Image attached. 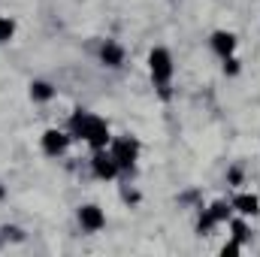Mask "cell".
I'll use <instances>...</instances> for the list:
<instances>
[{"instance_id":"obj_1","label":"cell","mask_w":260,"mask_h":257,"mask_svg":"<svg viewBox=\"0 0 260 257\" xmlns=\"http://www.w3.org/2000/svg\"><path fill=\"white\" fill-rule=\"evenodd\" d=\"M67 130H70V136H73V139L88 142V145H91V151L109 148V142H112L109 124H106L100 115L88 112V109H76V112L70 115V127H67Z\"/></svg>"},{"instance_id":"obj_2","label":"cell","mask_w":260,"mask_h":257,"mask_svg":"<svg viewBox=\"0 0 260 257\" xmlns=\"http://www.w3.org/2000/svg\"><path fill=\"white\" fill-rule=\"evenodd\" d=\"M148 73H151V82H154V88H157L160 100H170V97H173V91H170V82H173V73H176L170 49H164V46H154V49L148 52Z\"/></svg>"},{"instance_id":"obj_3","label":"cell","mask_w":260,"mask_h":257,"mask_svg":"<svg viewBox=\"0 0 260 257\" xmlns=\"http://www.w3.org/2000/svg\"><path fill=\"white\" fill-rule=\"evenodd\" d=\"M109 154L115 157L121 173H130L136 167V157H139V142L133 136H118V139L109 142Z\"/></svg>"},{"instance_id":"obj_4","label":"cell","mask_w":260,"mask_h":257,"mask_svg":"<svg viewBox=\"0 0 260 257\" xmlns=\"http://www.w3.org/2000/svg\"><path fill=\"white\" fill-rule=\"evenodd\" d=\"M70 142H73L70 130H58V127H49L43 136H40L43 154H49V157H61L67 148H70Z\"/></svg>"},{"instance_id":"obj_5","label":"cell","mask_w":260,"mask_h":257,"mask_svg":"<svg viewBox=\"0 0 260 257\" xmlns=\"http://www.w3.org/2000/svg\"><path fill=\"white\" fill-rule=\"evenodd\" d=\"M91 173H94V179H100V182H112V179H118V164H115V157L109 154V148H100V151H94V157H91Z\"/></svg>"},{"instance_id":"obj_6","label":"cell","mask_w":260,"mask_h":257,"mask_svg":"<svg viewBox=\"0 0 260 257\" xmlns=\"http://www.w3.org/2000/svg\"><path fill=\"white\" fill-rule=\"evenodd\" d=\"M79 224H82V230H88V233H100V230L106 227V215H103L100 206L85 203V206H79Z\"/></svg>"},{"instance_id":"obj_7","label":"cell","mask_w":260,"mask_h":257,"mask_svg":"<svg viewBox=\"0 0 260 257\" xmlns=\"http://www.w3.org/2000/svg\"><path fill=\"white\" fill-rule=\"evenodd\" d=\"M209 46H212V52L224 61V58H230V55L236 52V34H230V30H215V34L209 37Z\"/></svg>"},{"instance_id":"obj_8","label":"cell","mask_w":260,"mask_h":257,"mask_svg":"<svg viewBox=\"0 0 260 257\" xmlns=\"http://www.w3.org/2000/svg\"><path fill=\"white\" fill-rule=\"evenodd\" d=\"M100 61H103V67H109V70L124 67V46L115 43V40H106V43L100 46Z\"/></svg>"},{"instance_id":"obj_9","label":"cell","mask_w":260,"mask_h":257,"mask_svg":"<svg viewBox=\"0 0 260 257\" xmlns=\"http://www.w3.org/2000/svg\"><path fill=\"white\" fill-rule=\"evenodd\" d=\"M230 203H233V209H236L239 215H245V218H248V215H257V212H260L257 194H236Z\"/></svg>"},{"instance_id":"obj_10","label":"cell","mask_w":260,"mask_h":257,"mask_svg":"<svg viewBox=\"0 0 260 257\" xmlns=\"http://www.w3.org/2000/svg\"><path fill=\"white\" fill-rule=\"evenodd\" d=\"M55 94H58V91H55L52 82H43V79H34V82H30V100H34V103H49Z\"/></svg>"},{"instance_id":"obj_11","label":"cell","mask_w":260,"mask_h":257,"mask_svg":"<svg viewBox=\"0 0 260 257\" xmlns=\"http://www.w3.org/2000/svg\"><path fill=\"white\" fill-rule=\"evenodd\" d=\"M206 212H209L218 224H224V221H230V218H233V203H227V200H215Z\"/></svg>"},{"instance_id":"obj_12","label":"cell","mask_w":260,"mask_h":257,"mask_svg":"<svg viewBox=\"0 0 260 257\" xmlns=\"http://www.w3.org/2000/svg\"><path fill=\"white\" fill-rule=\"evenodd\" d=\"M12 37H15V18H9V15H0V46L12 43Z\"/></svg>"},{"instance_id":"obj_13","label":"cell","mask_w":260,"mask_h":257,"mask_svg":"<svg viewBox=\"0 0 260 257\" xmlns=\"http://www.w3.org/2000/svg\"><path fill=\"white\" fill-rule=\"evenodd\" d=\"M212 227H218V221L203 209V212H200V221H197V233H200V236H209V233H212Z\"/></svg>"},{"instance_id":"obj_14","label":"cell","mask_w":260,"mask_h":257,"mask_svg":"<svg viewBox=\"0 0 260 257\" xmlns=\"http://www.w3.org/2000/svg\"><path fill=\"white\" fill-rule=\"evenodd\" d=\"M230 230H233V239L236 242H245L248 239V224L242 218H230Z\"/></svg>"},{"instance_id":"obj_15","label":"cell","mask_w":260,"mask_h":257,"mask_svg":"<svg viewBox=\"0 0 260 257\" xmlns=\"http://www.w3.org/2000/svg\"><path fill=\"white\" fill-rule=\"evenodd\" d=\"M239 70H242V61L239 58H224V76H239Z\"/></svg>"},{"instance_id":"obj_16","label":"cell","mask_w":260,"mask_h":257,"mask_svg":"<svg viewBox=\"0 0 260 257\" xmlns=\"http://www.w3.org/2000/svg\"><path fill=\"white\" fill-rule=\"evenodd\" d=\"M227 185H233V188L242 185V170H239V167H230V170H227Z\"/></svg>"},{"instance_id":"obj_17","label":"cell","mask_w":260,"mask_h":257,"mask_svg":"<svg viewBox=\"0 0 260 257\" xmlns=\"http://www.w3.org/2000/svg\"><path fill=\"white\" fill-rule=\"evenodd\" d=\"M0 233H3V239H15V242L24 239V230H21V227H3Z\"/></svg>"},{"instance_id":"obj_18","label":"cell","mask_w":260,"mask_h":257,"mask_svg":"<svg viewBox=\"0 0 260 257\" xmlns=\"http://www.w3.org/2000/svg\"><path fill=\"white\" fill-rule=\"evenodd\" d=\"M239 251H242V242H236V239H233V242H227V245L221 248V257H236Z\"/></svg>"},{"instance_id":"obj_19","label":"cell","mask_w":260,"mask_h":257,"mask_svg":"<svg viewBox=\"0 0 260 257\" xmlns=\"http://www.w3.org/2000/svg\"><path fill=\"white\" fill-rule=\"evenodd\" d=\"M3 197H6V188H3V185H0V200H3Z\"/></svg>"}]
</instances>
